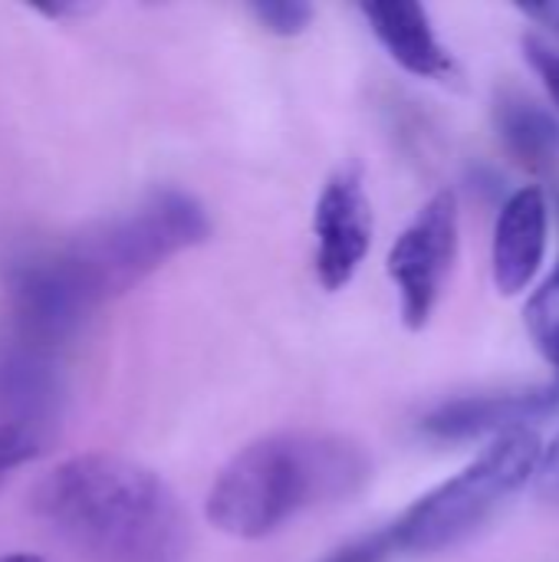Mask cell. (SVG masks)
I'll list each match as a JSON object with an SVG mask.
<instances>
[{"mask_svg": "<svg viewBox=\"0 0 559 562\" xmlns=\"http://www.w3.org/2000/svg\"><path fill=\"white\" fill-rule=\"evenodd\" d=\"M33 514L86 562H185L188 517L175 491L119 454H79L33 491Z\"/></svg>", "mask_w": 559, "mask_h": 562, "instance_id": "1", "label": "cell"}, {"mask_svg": "<svg viewBox=\"0 0 559 562\" xmlns=\"http://www.w3.org/2000/svg\"><path fill=\"white\" fill-rule=\"evenodd\" d=\"M366 451L339 435H270L231 458L208 494V520L241 540H264L310 507L339 504L366 487Z\"/></svg>", "mask_w": 559, "mask_h": 562, "instance_id": "2", "label": "cell"}, {"mask_svg": "<svg viewBox=\"0 0 559 562\" xmlns=\"http://www.w3.org/2000/svg\"><path fill=\"white\" fill-rule=\"evenodd\" d=\"M211 237L208 211L185 191H158L135 211L105 221L53 250L89 310L122 296L171 257Z\"/></svg>", "mask_w": 559, "mask_h": 562, "instance_id": "3", "label": "cell"}, {"mask_svg": "<svg viewBox=\"0 0 559 562\" xmlns=\"http://www.w3.org/2000/svg\"><path fill=\"white\" fill-rule=\"evenodd\" d=\"M544 441L537 431H511L474 458L451 481L428 491L395 524V550L402 553H441L478 533L514 494H521L537 471Z\"/></svg>", "mask_w": 559, "mask_h": 562, "instance_id": "4", "label": "cell"}, {"mask_svg": "<svg viewBox=\"0 0 559 562\" xmlns=\"http://www.w3.org/2000/svg\"><path fill=\"white\" fill-rule=\"evenodd\" d=\"M461 211L455 191H438L389 250V277L399 290L402 323L422 329L451 277L458 257Z\"/></svg>", "mask_w": 559, "mask_h": 562, "instance_id": "5", "label": "cell"}, {"mask_svg": "<svg viewBox=\"0 0 559 562\" xmlns=\"http://www.w3.org/2000/svg\"><path fill=\"white\" fill-rule=\"evenodd\" d=\"M316 234V280L336 293L353 283L372 247V204L359 168H339L313 211Z\"/></svg>", "mask_w": 559, "mask_h": 562, "instance_id": "6", "label": "cell"}, {"mask_svg": "<svg viewBox=\"0 0 559 562\" xmlns=\"http://www.w3.org/2000/svg\"><path fill=\"white\" fill-rule=\"evenodd\" d=\"M559 412V379L554 385L521 389V392H488L465 395L432 408L422 418V435L432 441L458 445L474 438H501L511 431H534L537 422Z\"/></svg>", "mask_w": 559, "mask_h": 562, "instance_id": "7", "label": "cell"}, {"mask_svg": "<svg viewBox=\"0 0 559 562\" xmlns=\"http://www.w3.org/2000/svg\"><path fill=\"white\" fill-rule=\"evenodd\" d=\"M63 382L56 352L36 349L13 336L0 342V418L40 435L59 412Z\"/></svg>", "mask_w": 559, "mask_h": 562, "instance_id": "8", "label": "cell"}, {"mask_svg": "<svg viewBox=\"0 0 559 562\" xmlns=\"http://www.w3.org/2000/svg\"><path fill=\"white\" fill-rule=\"evenodd\" d=\"M369 20L379 43L389 49V56L422 79H451L458 76V63L448 53V46L438 40L432 16L422 3L412 0H376L359 7Z\"/></svg>", "mask_w": 559, "mask_h": 562, "instance_id": "9", "label": "cell"}, {"mask_svg": "<svg viewBox=\"0 0 559 562\" xmlns=\"http://www.w3.org/2000/svg\"><path fill=\"white\" fill-rule=\"evenodd\" d=\"M547 250V201L540 188H521L507 198L494 231V283L514 296L534 283Z\"/></svg>", "mask_w": 559, "mask_h": 562, "instance_id": "10", "label": "cell"}, {"mask_svg": "<svg viewBox=\"0 0 559 562\" xmlns=\"http://www.w3.org/2000/svg\"><path fill=\"white\" fill-rule=\"evenodd\" d=\"M494 122L511 148V155L537 171L547 175L559 165V119L547 112L540 102H534L524 92H504L494 105Z\"/></svg>", "mask_w": 559, "mask_h": 562, "instance_id": "11", "label": "cell"}, {"mask_svg": "<svg viewBox=\"0 0 559 562\" xmlns=\"http://www.w3.org/2000/svg\"><path fill=\"white\" fill-rule=\"evenodd\" d=\"M524 316H527V329H530L537 349L559 372V263L550 273V280L534 293Z\"/></svg>", "mask_w": 559, "mask_h": 562, "instance_id": "12", "label": "cell"}, {"mask_svg": "<svg viewBox=\"0 0 559 562\" xmlns=\"http://www.w3.org/2000/svg\"><path fill=\"white\" fill-rule=\"evenodd\" d=\"M250 13L273 36H297L313 20V7L303 3V0H267V3L260 0V3L250 7Z\"/></svg>", "mask_w": 559, "mask_h": 562, "instance_id": "13", "label": "cell"}, {"mask_svg": "<svg viewBox=\"0 0 559 562\" xmlns=\"http://www.w3.org/2000/svg\"><path fill=\"white\" fill-rule=\"evenodd\" d=\"M40 445H43L40 435H33V431H26V428L10 425V422L0 418V484H3L20 464L33 461V458L40 454Z\"/></svg>", "mask_w": 559, "mask_h": 562, "instance_id": "14", "label": "cell"}, {"mask_svg": "<svg viewBox=\"0 0 559 562\" xmlns=\"http://www.w3.org/2000/svg\"><path fill=\"white\" fill-rule=\"evenodd\" d=\"M395 550V537H392V527L389 530H376L369 537H359L339 550H333L323 562H385Z\"/></svg>", "mask_w": 559, "mask_h": 562, "instance_id": "15", "label": "cell"}, {"mask_svg": "<svg viewBox=\"0 0 559 562\" xmlns=\"http://www.w3.org/2000/svg\"><path fill=\"white\" fill-rule=\"evenodd\" d=\"M524 53H527V63L537 69V76L544 79L550 99L559 105V49L547 46L544 40L537 36H524Z\"/></svg>", "mask_w": 559, "mask_h": 562, "instance_id": "16", "label": "cell"}, {"mask_svg": "<svg viewBox=\"0 0 559 562\" xmlns=\"http://www.w3.org/2000/svg\"><path fill=\"white\" fill-rule=\"evenodd\" d=\"M534 484L540 491V497L559 501V435L550 441V448L540 451L537 471H534Z\"/></svg>", "mask_w": 559, "mask_h": 562, "instance_id": "17", "label": "cell"}, {"mask_svg": "<svg viewBox=\"0 0 559 562\" xmlns=\"http://www.w3.org/2000/svg\"><path fill=\"white\" fill-rule=\"evenodd\" d=\"M521 13L530 16V20H537L540 26H550L559 36V3H524Z\"/></svg>", "mask_w": 559, "mask_h": 562, "instance_id": "18", "label": "cell"}, {"mask_svg": "<svg viewBox=\"0 0 559 562\" xmlns=\"http://www.w3.org/2000/svg\"><path fill=\"white\" fill-rule=\"evenodd\" d=\"M0 562H46V560H40V557H33V553H7V557H0Z\"/></svg>", "mask_w": 559, "mask_h": 562, "instance_id": "19", "label": "cell"}]
</instances>
